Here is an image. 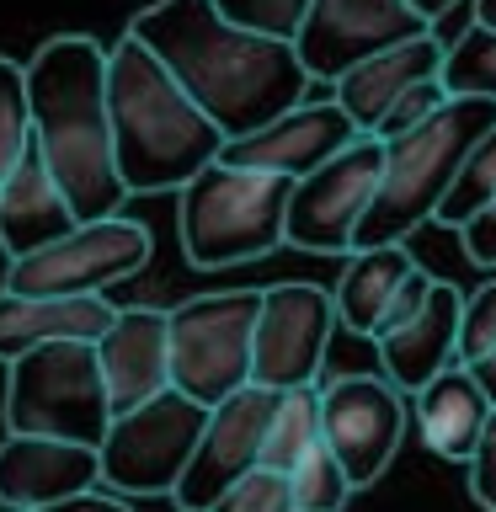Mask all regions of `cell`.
Listing matches in <instances>:
<instances>
[{
	"label": "cell",
	"instance_id": "11",
	"mask_svg": "<svg viewBox=\"0 0 496 512\" xmlns=\"http://www.w3.org/2000/svg\"><path fill=\"white\" fill-rule=\"evenodd\" d=\"M320 443L358 491L374 486L406 443V390H395L384 374H342L320 384Z\"/></svg>",
	"mask_w": 496,
	"mask_h": 512
},
{
	"label": "cell",
	"instance_id": "22",
	"mask_svg": "<svg viewBox=\"0 0 496 512\" xmlns=\"http://www.w3.org/2000/svg\"><path fill=\"white\" fill-rule=\"evenodd\" d=\"M411 411H416V427H422L432 454L448 459V464H464L475 438H480V427H486V416H491V400L475 384L470 368L448 363L443 374H432L422 390L411 395Z\"/></svg>",
	"mask_w": 496,
	"mask_h": 512
},
{
	"label": "cell",
	"instance_id": "20",
	"mask_svg": "<svg viewBox=\"0 0 496 512\" xmlns=\"http://www.w3.org/2000/svg\"><path fill=\"white\" fill-rule=\"evenodd\" d=\"M118 304L102 294H11L0 288V363L43 342H96Z\"/></svg>",
	"mask_w": 496,
	"mask_h": 512
},
{
	"label": "cell",
	"instance_id": "13",
	"mask_svg": "<svg viewBox=\"0 0 496 512\" xmlns=\"http://www.w3.org/2000/svg\"><path fill=\"white\" fill-rule=\"evenodd\" d=\"M272 400H278V390H267V384H240L235 395H224L219 406H208L198 448H192L187 470L171 491L176 507L182 512H208V502H214L224 486H235L246 470L262 464V438H267Z\"/></svg>",
	"mask_w": 496,
	"mask_h": 512
},
{
	"label": "cell",
	"instance_id": "38",
	"mask_svg": "<svg viewBox=\"0 0 496 512\" xmlns=\"http://www.w3.org/2000/svg\"><path fill=\"white\" fill-rule=\"evenodd\" d=\"M406 6L416 11V16H422V22L432 27V22H438V16L448 11V6H454V0H406Z\"/></svg>",
	"mask_w": 496,
	"mask_h": 512
},
{
	"label": "cell",
	"instance_id": "6",
	"mask_svg": "<svg viewBox=\"0 0 496 512\" xmlns=\"http://www.w3.org/2000/svg\"><path fill=\"white\" fill-rule=\"evenodd\" d=\"M112 422L107 379L96 342H43L11 358L6 379V432H43L64 443H102Z\"/></svg>",
	"mask_w": 496,
	"mask_h": 512
},
{
	"label": "cell",
	"instance_id": "21",
	"mask_svg": "<svg viewBox=\"0 0 496 512\" xmlns=\"http://www.w3.org/2000/svg\"><path fill=\"white\" fill-rule=\"evenodd\" d=\"M75 208L64 198V187L54 182V171L43 166L38 144H27V155L11 166V176L0 182V251L27 256L59 240L64 230H75Z\"/></svg>",
	"mask_w": 496,
	"mask_h": 512
},
{
	"label": "cell",
	"instance_id": "37",
	"mask_svg": "<svg viewBox=\"0 0 496 512\" xmlns=\"http://www.w3.org/2000/svg\"><path fill=\"white\" fill-rule=\"evenodd\" d=\"M464 368H470V374H475V384H480V390H486V400H491V406H496V347L486 352V358L464 363Z\"/></svg>",
	"mask_w": 496,
	"mask_h": 512
},
{
	"label": "cell",
	"instance_id": "14",
	"mask_svg": "<svg viewBox=\"0 0 496 512\" xmlns=\"http://www.w3.org/2000/svg\"><path fill=\"white\" fill-rule=\"evenodd\" d=\"M416 32H427V22L406 0H310L294 54L315 86H331L358 59L379 54L390 43H406Z\"/></svg>",
	"mask_w": 496,
	"mask_h": 512
},
{
	"label": "cell",
	"instance_id": "25",
	"mask_svg": "<svg viewBox=\"0 0 496 512\" xmlns=\"http://www.w3.org/2000/svg\"><path fill=\"white\" fill-rule=\"evenodd\" d=\"M496 198V123L470 144V155L459 160L454 182H448L443 203H438V224H448V230H459L470 214H480Z\"/></svg>",
	"mask_w": 496,
	"mask_h": 512
},
{
	"label": "cell",
	"instance_id": "33",
	"mask_svg": "<svg viewBox=\"0 0 496 512\" xmlns=\"http://www.w3.org/2000/svg\"><path fill=\"white\" fill-rule=\"evenodd\" d=\"M464 470H470V496L486 512H496V406L486 416V427H480V438L470 448V459H464Z\"/></svg>",
	"mask_w": 496,
	"mask_h": 512
},
{
	"label": "cell",
	"instance_id": "41",
	"mask_svg": "<svg viewBox=\"0 0 496 512\" xmlns=\"http://www.w3.org/2000/svg\"><path fill=\"white\" fill-rule=\"evenodd\" d=\"M294 512H299V507H294Z\"/></svg>",
	"mask_w": 496,
	"mask_h": 512
},
{
	"label": "cell",
	"instance_id": "18",
	"mask_svg": "<svg viewBox=\"0 0 496 512\" xmlns=\"http://www.w3.org/2000/svg\"><path fill=\"white\" fill-rule=\"evenodd\" d=\"M459 310H464L459 288L432 278L427 299L416 304L400 326L374 336L379 368H384V379H390L395 390L416 395L432 374H443L448 363H459Z\"/></svg>",
	"mask_w": 496,
	"mask_h": 512
},
{
	"label": "cell",
	"instance_id": "4",
	"mask_svg": "<svg viewBox=\"0 0 496 512\" xmlns=\"http://www.w3.org/2000/svg\"><path fill=\"white\" fill-rule=\"evenodd\" d=\"M496 123V102L486 96H448L427 123L384 139V166L368 214L358 219L352 251L363 246H406L422 224L438 219V203L454 182L470 144Z\"/></svg>",
	"mask_w": 496,
	"mask_h": 512
},
{
	"label": "cell",
	"instance_id": "17",
	"mask_svg": "<svg viewBox=\"0 0 496 512\" xmlns=\"http://www.w3.org/2000/svg\"><path fill=\"white\" fill-rule=\"evenodd\" d=\"M96 363H102V379H107L112 416L144 406L160 390H171L166 310H155V304H128V310H118L112 326L96 336Z\"/></svg>",
	"mask_w": 496,
	"mask_h": 512
},
{
	"label": "cell",
	"instance_id": "32",
	"mask_svg": "<svg viewBox=\"0 0 496 512\" xmlns=\"http://www.w3.org/2000/svg\"><path fill=\"white\" fill-rule=\"evenodd\" d=\"M496 347V283L464 294V310H459V363H475Z\"/></svg>",
	"mask_w": 496,
	"mask_h": 512
},
{
	"label": "cell",
	"instance_id": "9",
	"mask_svg": "<svg viewBox=\"0 0 496 512\" xmlns=\"http://www.w3.org/2000/svg\"><path fill=\"white\" fill-rule=\"evenodd\" d=\"M379 166H384V139L358 134L331 160H320L315 171L294 176L288 214H283V246L315 251V256H347L358 219L374 203Z\"/></svg>",
	"mask_w": 496,
	"mask_h": 512
},
{
	"label": "cell",
	"instance_id": "3",
	"mask_svg": "<svg viewBox=\"0 0 496 512\" xmlns=\"http://www.w3.org/2000/svg\"><path fill=\"white\" fill-rule=\"evenodd\" d=\"M107 118L128 198L176 192L224 150L219 123L176 86V75L134 32L107 48Z\"/></svg>",
	"mask_w": 496,
	"mask_h": 512
},
{
	"label": "cell",
	"instance_id": "28",
	"mask_svg": "<svg viewBox=\"0 0 496 512\" xmlns=\"http://www.w3.org/2000/svg\"><path fill=\"white\" fill-rule=\"evenodd\" d=\"M32 144V107H27V64L0 54V182Z\"/></svg>",
	"mask_w": 496,
	"mask_h": 512
},
{
	"label": "cell",
	"instance_id": "8",
	"mask_svg": "<svg viewBox=\"0 0 496 512\" xmlns=\"http://www.w3.org/2000/svg\"><path fill=\"white\" fill-rule=\"evenodd\" d=\"M208 406H198L192 395L171 390L150 395L134 411H118L96 443V464L102 480L123 496H171L182 480L192 448H198Z\"/></svg>",
	"mask_w": 496,
	"mask_h": 512
},
{
	"label": "cell",
	"instance_id": "39",
	"mask_svg": "<svg viewBox=\"0 0 496 512\" xmlns=\"http://www.w3.org/2000/svg\"><path fill=\"white\" fill-rule=\"evenodd\" d=\"M475 22L480 27H496V0H475Z\"/></svg>",
	"mask_w": 496,
	"mask_h": 512
},
{
	"label": "cell",
	"instance_id": "12",
	"mask_svg": "<svg viewBox=\"0 0 496 512\" xmlns=\"http://www.w3.org/2000/svg\"><path fill=\"white\" fill-rule=\"evenodd\" d=\"M331 336H336V304L326 288L315 283L262 288L251 331V384H267V390L320 384Z\"/></svg>",
	"mask_w": 496,
	"mask_h": 512
},
{
	"label": "cell",
	"instance_id": "16",
	"mask_svg": "<svg viewBox=\"0 0 496 512\" xmlns=\"http://www.w3.org/2000/svg\"><path fill=\"white\" fill-rule=\"evenodd\" d=\"M102 480L91 443H64L43 432H6L0 438V507L38 512L48 502H64L75 491H91Z\"/></svg>",
	"mask_w": 496,
	"mask_h": 512
},
{
	"label": "cell",
	"instance_id": "23",
	"mask_svg": "<svg viewBox=\"0 0 496 512\" xmlns=\"http://www.w3.org/2000/svg\"><path fill=\"white\" fill-rule=\"evenodd\" d=\"M422 267L406 246H363V251H347V267L331 288V304H336V326L352 331V336H374L379 315L390 310V299L400 294V283Z\"/></svg>",
	"mask_w": 496,
	"mask_h": 512
},
{
	"label": "cell",
	"instance_id": "34",
	"mask_svg": "<svg viewBox=\"0 0 496 512\" xmlns=\"http://www.w3.org/2000/svg\"><path fill=\"white\" fill-rule=\"evenodd\" d=\"M459 246L475 267H496V198L459 224Z\"/></svg>",
	"mask_w": 496,
	"mask_h": 512
},
{
	"label": "cell",
	"instance_id": "27",
	"mask_svg": "<svg viewBox=\"0 0 496 512\" xmlns=\"http://www.w3.org/2000/svg\"><path fill=\"white\" fill-rule=\"evenodd\" d=\"M288 491H294V507L299 512H342L347 496L358 491L347 480V470L336 464V454L326 443H315L294 470H288Z\"/></svg>",
	"mask_w": 496,
	"mask_h": 512
},
{
	"label": "cell",
	"instance_id": "31",
	"mask_svg": "<svg viewBox=\"0 0 496 512\" xmlns=\"http://www.w3.org/2000/svg\"><path fill=\"white\" fill-rule=\"evenodd\" d=\"M448 102V86L438 75H427V80H416V86H406L390 102V112L379 118V128H374V139H395V134H406V128H416V123H427L432 112H438Z\"/></svg>",
	"mask_w": 496,
	"mask_h": 512
},
{
	"label": "cell",
	"instance_id": "36",
	"mask_svg": "<svg viewBox=\"0 0 496 512\" xmlns=\"http://www.w3.org/2000/svg\"><path fill=\"white\" fill-rule=\"evenodd\" d=\"M38 512H128V507L112 502V496H96V486H91V491L64 496V502H48V507H38Z\"/></svg>",
	"mask_w": 496,
	"mask_h": 512
},
{
	"label": "cell",
	"instance_id": "1",
	"mask_svg": "<svg viewBox=\"0 0 496 512\" xmlns=\"http://www.w3.org/2000/svg\"><path fill=\"white\" fill-rule=\"evenodd\" d=\"M128 32L176 75V86L219 123L224 139L262 128L315 86L294 43L224 22L214 0H155Z\"/></svg>",
	"mask_w": 496,
	"mask_h": 512
},
{
	"label": "cell",
	"instance_id": "19",
	"mask_svg": "<svg viewBox=\"0 0 496 512\" xmlns=\"http://www.w3.org/2000/svg\"><path fill=\"white\" fill-rule=\"evenodd\" d=\"M438 70H443V43L432 38V32H416V38L390 43V48H379V54L358 59L352 70H342L331 80V102L358 123V134H374L395 96L406 86H416V80L438 75Z\"/></svg>",
	"mask_w": 496,
	"mask_h": 512
},
{
	"label": "cell",
	"instance_id": "29",
	"mask_svg": "<svg viewBox=\"0 0 496 512\" xmlns=\"http://www.w3.org/2000/svg\"><path fill=\"white\" fill-rule=\"evenodd\" d=\"M214 11L224 16V22L246 27V32L294 43L299 27H304V11H310V0H214Z\"/></svg>",
	"mask_w": 496,
	"mask_h": 512
},
{
	"label": "cell",
	"instance_id": "5",
	"mask_svg": "<svg viewBox=\"0 0 496 512\" xmlns=\"http://www.w3.org/2000/svg\"><path fill=\"white\" fill-rule=\"evenodd\" d=\"M182 251L192 267L262 262L283 246V214L294 176L246 171L230 160H208L182 187Z\"/></svg>",
	"mask_w": 496,
	"mask_h": 512
},
{
	"label": "cell",
	"instance_id": "10",
	"mask_svg": "<svg viewBox=\"0 0 496 512\" xmlns=\"http://www.w3.org/2000/svg\"><path fill=\"white\" fill-rule=\"evenodd\" d=\"M144 262H150V230L112 214L75 224L27 256H11L6 288L11 294H107L112 283L134 278Z\"/></svg>",
	"mask_w": 496,
	"mask_h": 512
},
{
	"label": "cell",
	"instance_id": "24",
	"mask_svg": "<svg viewBox=\"0 0 496 512\" xmlns=\"http://www.w3.org/2000/svg\"><path fill=\"white\" fill-rule=\"evenodd\" d=\"M315 443H320V384L278 390L272 416H267V438H262V464L288 475Z\"/></svg>",
	"mask_w": 496,
	"mask_h": 512
},
{
	"label": "cell",
	"instance_id": "7",
	"mask_svg": "<svg viewBox=\"0 0 496 512\" xmlns=\"http://www.w3.org/2000/svg\"><path fill=\"white\" fill-rule=\"evenodd\" d=\"M262 288H230V294H198L166 310L171 331V384L198 406H219L240 384H251V331Z\"/></svg>",
	"mask_w": 496,
	"mask_h": 512
},
{
	"label": "cell",
	"instance_id": "35",
	"mask_svg": "<svg viewBox=\"0 0 496 512\" xmlns=\"http://www.w3.org/2000/svg\"><path fill=\"white\" fill-rule=\"evenodd\" d=\"M470 27H475V0H454V6H448V11H443V16H438V22H432L427 32H432V38H438V43L448 48V43H459Z\"/></svg>",
	"mask_w": 496,
	"mask_h": 512
},
{
	"label": "cell",
	"instance_id": "30",
	"mask_svg": "<svg viewBox=\"0 0 496 512\" xmlns=\"http://www.w3.org/2000/svg\"><path fill=\"white\" fill-rule=\"evenodd\" d=\"M208 512H294V491H288V475L283 470H267V464H256L235 480V486H224Z\"/></svg>",
	"mask_w": 496,
	"mask_h": 512
},
{
	"label": "cell",
	"instance_id": "40",
	"mask_svg": "<svg viewBox=\"0 0 496 512\" xmlns=\"http://www.w3.org/2000/svg\"><path fill=\"white\" fill-rule=\"evenodd\" d=\"M6 512H11V507H6Z\"/></svg>",
	"mask_w": 496,
	"mask_h": 512
},
{
	"label": "cell",
	"instance_id": "26",
	"mask_svg": "<svg viewBox=\"0 0 496 512\" xmlns=\"http://www.w3.org/2000/svg\"><path fill=\"white\" fill-rule=\"evenodd\" d=\"M438 80L448 86V96H486V102H496V27L475 22L459 43H448Z\"/></svg>",
	"mask_w": 496,
	"mask_h": 512
},
{
	"label": "cell",
	"instance_id": "15",
	"mask_svg": "<svg viewBox=\"0 0 496 512\" xmlns=\"http://www.w3.org/2000/svg\"><path fill=\"white\" fill-rule=\"evenodd\" d=\"M352 139H358V123H352L331 96L326 102H310V96H304V102H294L288 112H278V118H267L262 128H251V134L224 139L219 160L246 166V171L304 176V171H315L320 160H331Z\"/></svg>",
	"mask_w": 496,
	"mask_h": 512
},
{
	"label": "cell",
	"instance_id": "2",
	"mask_svg": "<svg viewBox=\"0 0 496 512\" xmlns=\"http://www.w3.org/2000/svg\"><path fill=\"white\" fill-rule=\"evenodd\" d=\"M27 107H32V144L43 166L64 187L75 219H112L123 214L128 187L112 155V118H107V48L80 32H59L27 59Z\"/></svg>",
	"mask_w": 496,
	"mask_h": 512
}]
</instances>
